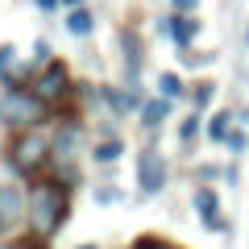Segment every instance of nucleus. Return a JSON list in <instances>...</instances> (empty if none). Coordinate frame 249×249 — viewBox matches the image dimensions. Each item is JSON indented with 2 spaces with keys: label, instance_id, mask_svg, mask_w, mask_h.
Returning <instances> with one entry per match:
<instances>
[{
  "label": "nucleus",
  "instance_id": "obj_1",
  "mask_svg": "<svg viewBox=\"0 0 249 249\" xmlns=\"http://www.w3.org/2000/svg\"><path fill=\"white\" fill-rule=\"evenodd\" d=\"M67 216H71L67 187H62L58 178H37V183L29 187V196H25V220H29V232L50 241L54 232L67 224Z\"/></svg>",
  "mask_w": 249,
  "mask_h": 249
},
{
  "label": "nucleus",
  "instance_id": "obj_2",
  "mask_svg": "<svg viewBox=\"0 0 249 249\" xmlns=\"http://www.w3.org/2000/svg\"><path fill=\"white\" fill-rule=\"evenodd\" d=\"M46 100L37 91H25V88H4L0 96V124L9 129H34L37 121H46Z\"/></svg>",
  "mask_w": 249,
  "mask_h": 249
},
{
  "label": "nucleus",
  "instance_id": "obj_3",
  "mask_svg": "<svg viewBox=\"0 0 249 249\" xmlns=\"http://www.w3.org/2000/svg\"><path fill=\"white\" fill-rule=\"evenodd\" d=\"M79 154H83V124H75V121L58 124V133L50 142V158L58 162V175L67 170V183H79V175H75V158Z\"/></svg>",
  "mask_w": 249,
  "mask_h": 249
},
{
  "label": "nucleus",
  "instance_id": "obj_4",
  "mask_svg": "<svg viewBox=\"0 0 249 249\" xmlns=\"http://www.w3.org/2000/svg\"><path fill=\"white\" fill-rule=\"evenodd\" d=\"M46 158H50V142H46L42 133H21L17 142H13V150H9L13 170H21V175H34V170H42Z\"/></svg>",
  "mask_w": 249,
  "mask_h": 249
},
{
  "label": "nucleus",
  "instance_id": "obj_5",
  "mask_svg": "<svg viewBox=\"0 0 249 249\" xmlns=\"http://www.w3.org/2000/svg\"><path fill=\"white\" fill-rule=\"evenodd\" d=\"M166 158H162L154 145H145L137 154V187H142V196H158L162 187H166Z\"/></svg>",
  "mask_w": 249,
  "mask_h": 249
},
{
  "label": "nucleus",
  "instance_id": "obj_6",
  "mask_svg": "<svg viewBox=\"0 0 249 249\" xmlns=\"http://www.w3.org/2000/svg\"><path fill=\"white\" fill-rule=\"evenodd\" d=\"M21 220H25V191L13 183H0V232L17 229Z\"/></svg>",
  "mask_w": 249,
  "mask_h": 249
},
{
  "label": "nucleus",
  "instance_id": "obj_7",
  "mask_svg": "<svg viewBox=\"0 0 249 249\" xmlns=\"http://www.w3.org/2000/svg\"><path fill=\"white\" fill-rule=\"evenodd\" d=\"M67 88H71V75H67V67H62V62H50V67L42 71V79L34 83V91L46 100V104H50V100H58V96H67Z\"/></svg>",
  "mask_w": 249,
  "mask_h": 249
},
{
  "label": "nucleus",
  "instance_id": "obj_8",
  "mask_svg": "<svg viewBox=\"0 0 249 249\" xmlns=\"http://www.w3.org/2000/svg\"><path fill=\"white\" fill-rule=\"evenodd\" d=\"M121 46H124V75L133 88L137 75H142V42H137V34H121Z\"/></svg>",
  "mask_w": 249,
  "mask_h": 249
},
{
  "label": "nucleus",
  "instance_id": "obj_9",
  "mask_svg": "<svg viewBox=\"0 0 249 249\" xmlns=\"http://www.w3.org/2000/svg\"><path fill=\"white\" fill-rule=\"evenodd\" d=\"M191 204H196V212H199V220H212V216H220V199H216V191L212 187H196V196H191Z\"/></svg>",
  "mask_w": 249,
  "mask_h": 249
},
{
  "label": "nucleus",
  "instance_id": "obj_10",
  "mask_svg": "<svg viewBox=\"0 0 249 249\" xmlns=\"http://www.w3.org/2000/svg\"><path fill=\"white\" fill-rule=\"evenodd\" d=\"M166 116H170V100H166V96H158V100H150V104H142V124H145V129H158Z\"/></svg>",
  "mask_w": 249,
  "mask_h": 249
},
{
  "label": "nucleus",
  "instance_id": "obj_11",
  "mask_svg": "<svg viewBox=\"0 0 249 249\" xmlns=\"http://www.w3.org/2000/svg\"><path fill=\"white\" fill-rule=\"evenodd\" d=\"M196 34H199V21L196 17H170V37H175L183 50L191 46V37H196Z\"/></svg>",
  "mask_w": 249,
  "mask_h": 249
},
{
  "label": "nucleus",
  "instance_id": "obj_12",
  "mask_svg": "<svg viewBox=\"0 0 249 249\" xmlns=\"http://www.w3.org/2000/svg\"><path fill=\"white\" fill-rule=\"evenodd\" d=\"M91 25H96V21H91V13H88V9H79V4L67 13V29H71L75 37H88V34H91Z\"/></svg>",
  "mask_w": 249,
  "mask_h": 249
},
{
  "label": "nucleus",
  "instance_id": "obj_13",
  "mask_svg": "<svg viewBox=\"0 0 249 249\" xmlns=\"http://www.w3.org/2000/svg\"><path fill=\"white\" fill-rule=\"evenodd\" d=\"M229 129H232V116H229V112H216L212 124H208V137H212V142H224V137H229Z\"/></svg>",
  "mask_w": 249,
  "mask_h": 249
},
{
  "label": "nucleus",
  "instance_id": "obj_14",
  "mask_svg": "<svg viewBox=\"0 0 249 249\" xmlns=\"http://www.w3.org/2000/svg\"><path fill=\"white\" fill-rule=\"evenodd\" d=\"M121 154H124V145H121V142H100L96 150H91V158H96V162H116Z\"/></svg>",
  "mask_w": 249,
  "mask_h": 249
},
{
  "label": "nucleus",
  "instance_id": "obj_15",
  "mask_svg": "<svg viewBox=\"0 0 249 249\" xmlns=\"http://www.w3.org/2000/svg\"><path fill=\"white\" fill-rule=\"evenodd\" d=\"M158 91H162L166 100H178V96H183V83H178V75H175V71H166V75L158 79Z\"/></svg>",
  "mask_w": 249,
  "mask_h": 249
},
{
  "label": "nucleus",
  "instance_id": "obj_16",
  "mask_svg": "<svg viewBox=\"0 0 249 249\" xmlns=\"http://www.w3.org/2000/svg\"><path fill=\"white\" fill-rule=\"evenodd\" d=\"M196 137H199V112H191V116L183 121V129H178V142H183V145H191Z\"/></svg>",
  "mask_w": 249,
  "mask_h": 249
},
{
  "label": "nucleus",
  "instance_id": "obj_17",
  "mask_svg": "<svg viewBox=\"0 0 249 249\" xmlns=\"http://www.w3.org/2000/svg\"><path fill=\"white\" fill-rule=\"evenodd\" d=\"M220 145H229V150H232V154H245V150H249V137H245V133H241V129H229V137H224V142H220Z\"/></svg>",
  "mask_w": 249,
  "mask_h": 249
},
{
  "label": "nucleus",
  "instance_id": "obj_18",
  "mask_svg": "<svg viewBox=\"0 0 249 249\" xmlns=\"http://www.w3.org/2000/svg\"><path fill=\"white\" fill-rule=\"evenodd\" d=\"M133 249H175V245H170V241H162V237H137Z\"/></svg>",
  "mask_w": 249,
  "mask_h": 249
},
{
  "label": "nucleus",
  "instance_id": "obj_19",
  "mask_svg": "<svg viewBox=\"0 0 249 249\" xmlns=\"http://www.w3.org/2000/svg\"><path fill=\"white\" fill-rule=\"evenodd\" d=\"M13 62H17V50H13V46H0V75H9Z\"/></svg>",
  "mask_w": 249,
  "mask_h": 249
},
{
  "label": "nucleus",
  "instance_id": "obj_20",
  "mask_svg": "<svg viewBox=\"0 0 249 249\" xmlns=\"http://www.w3.org/2000/svg\"><path fill=\"white\" fill-rule=\"evenodd\" d=\"M212 96H216V88H212V83H199V88H196V108L212 104Z\"/></svg>",
  "mask_w": 249,
  "mask_h": 249
},
{
  "label": "nucleus",
  "instance_id": "obj_21",
  "mask_svg": "<svg viewBox=\"0 0 249 249\" xmlns=\"http://www.w3.org/2000/svg\"><path fill=\"white\" fill-rule=\"evenodd\" d=\"M116 199H121L116 187H96V204H116Z\"/></svg>",
  "mask_w": 249,
  "mask_h": 249
},
{
  "label": "nucleus",
  "instance_id": "obj_22",
  "mask_svg": "<svg viewBox=\"0 0 249 249\" xmlns=\"http://www.w3.org/2000/svg\"><path fill=\"white\" fill-rule=\"evenodd\" d=\"M175 9L178 13H191V9H199V0H175Z\"/></svg>",
  "mask_w": 249,
  "mask_h": 249
},
{
  "label": "nucleus",
  "instance_id": "obj_23",
  "mask_svg": "<svg viewBox=\"0 0 249 249\" xmlns=\"http://www.w3.org/2000/svg\"><path fill=\"white\" fill-rule=\"evenodd\" d=\"M54 4H58V0H37V9H46V13H50Z\"/></svg>",
  "mask_w": 249,
  "mask_h": 249
},
{
  "label": "nucleus",
  "instance_id": "obj_24",
  "mask_svg": "<svg viewBox=\"0 0 249 249\" xmlns=\"http://www.w3.org/2000/svg\"><path fill=\"white\" fill-rule=\"evenodd\" d=\"M0 249H21V245H13V241H0Z\"/></svg>",
  "mask_w": 249,
  "mask_h": 249
},
{
  "label": "nucleus",
  "instance_id": "obj_25",
  "mask_svg": "<svg viewBox=\"0 0 249 249\" xmlns=\"http://www.w3.org/2000/svg\"><path fill=\"white\" fill-rule=\"evenodd\" d=\"M79 249H100V245H91V241H88V245H79Z\"/></svg>",
  "mask_w": 249,
  "mask_h": 249
},
{
  "label": "nucleus",
  "instance_id": "obj_26",
  "mask_svg": "<svg viewBox=\"0 0 249 249\" xmlns=\"http://www.w3.org/2000/svg\"><path fill=\"white\" fill-rule=\"evenodd\" d=\"M62 4H71V9H75V4H79V0H62Z\"/></svg>",
  "mask_w": 249,
  "mask_h": 249
},
{
  "label": "nucleus",
  "instance_id": "obj_27",
  "mask_svg": "<svg viewBox=\"0 0 249 249\" xmlns=\"http://www.w3.org/2000/svg\"><path fill=\"white\" fill-rule=\"evenodd\" d=\"M245 46H249V29H245Z\"/></svg>",
  "mask_w": 249,
  "mask_h": 249
},
{
  "label": "nucleus",
  "instance_id": "obj_28",
  "mask_svg": "<svg viewBox=\"0 0 249 249\" xmlns=\"http://www.w3.org/2000/svg\"><path fill=\"white\" fill-rule=\"evenodd\" d=\"M245 124H249V112H245Z\"/></svg>",
  "mask_w": 249,
  "mask_h": 249
}]
</instances>
